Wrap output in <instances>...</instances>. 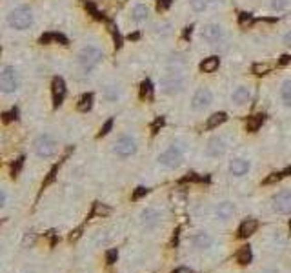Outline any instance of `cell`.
<instances>
[{
    "instance_id": "cell-11",
    "label": "cell",
    "mask_w": 291,
    "mask_h": 273,
    "mask_svg": "<svg viewBox=\"0 0 291 273\" xmlns=\"http://www.w3.org/2000/svg\"><path fill=\"white\" fill-rule=\"evenodd\" d=\"M248 171H250V162L244 161V158H233L229 162V173L233 177H244Z\"/></svg>"
},
{
    "instance_id": "cell-43",
    "label": "cell",
    "mask_w": 291,
    "mask_h": 273,
    "mask_svg": "<svg viewBox=\"0 0 291 273\" xmlns=\"http://www.w3.org/2000/svg\"><path fill=\"white\" fill-rule=\"evenodd\" d=\"M53 37H55V40H57V42H60V44H62V46H67V38L64 37V35H60V33H55Z\"/></svg>"
},
{
    "instance_id": "cell-38",
    "label": "cell",
    "mask_w": 291,
    "mask_h": 273,
    "mask_svg": "<svg viewBox=\"0 0 291 273\" xmlns=\"http://www.w3.org/2000/svg\"><path fill=\"white\" fill-rule=\"evenodd\" d=\"M17 115H18V111H17V109H15V108H13L11 111L4 113V115H2V117H4V122H11L13 119H17Z\"/></svg>"
},
{
    "instance_id": "cell-44",
    "label": "cell",
    "mask_w": 291,
    "mask_h": 273,
    "mask_svg": "<svg viewBox=\"0 0 291 273\" xmlns=\"http://www.w3.org/2000/svg\"><path fill=\"white\" fill-rule=\"evenodd\" d=\"M51 40H55V37L51 33L42 35V37H40V44H47V42H51Z\"/></svg>"
},
{
    "instance_id": "cell-30",
    "label": "cell",
    "mask_w": 291,
    "mask_h": 273,
    "mask_svg": "<svg viewBox=\"0 0 291 273\" xmlns=\"http://www.w3.org/2000/svg\"><path fill=\"white\" fill-rule=\"evenodd\" d=\"M24 161H26L24 157H18L17 162L11 166V175H13V177H18V173H20V170H22V166H24Z\"/></svg>"
},
{
    "instance_id": "cell-21",
    "label": "cell",
    "mask_w": 291,
    "mask_h": 273,
    "mask_svg": "<svg viewBox=\"0 0 291 273\" xmlns=\"http://www.w3.org/2000/svg\"><path fill=\"white\" fill-rule=\"evenodd\" d=\"M253 261V253H251V248L250 246H244V248H240L237 252V262L242 266L250 264V262Z\"/></svg>"
},
{
    "instance_id": "cell-28",
    "label": "cell",
    "mask_w": 291,
    "mask_h": 273,
    "mask_svg": "<svg viewBox=\"0 0 291 273\" xmlns=\"http://www.w3.org/2000/svg\"><path fill=\"white\" fill-rule=\"evenodd\" d=\"M189 6H191L193 11L200 13L206 9V6H208V0H189Z\"/></svg>"
},
{
    "instance_id": "cell-17",
    "label": "cell",
    "mask_w": 291,
    "mask_h": 273,
    "mask_svg": "<svg viewBox=\"0 0 291 273\" xmlns=\"http://www.w3.org/2000/svg\"><path fill=\"white\" fill-rule=\"evenodd\" d=\"M264 120H266V115L264 113H257V115H251L250 119H248V122H246V128H248V131H258V128H260L262 124H264Z\"/></svg>"
},
{
    "instance_id": "cell-41",
    "label": "cell",
    "mask_w": 291,
    "mask_h": 273,
    "mask_svg": "<svg viewBox=\"0 0 291 273\" xmlns=\"http://www.w3.org/2000/svg\"><path fill=\"white\" fill-rule=\"evenodd\" d=\"M253 22V17L248 15V13H242L240 15V26H246V24H251Z\"/></svg>"
},
{
    "instance_id": "cell-29",
    "label": "cell",
    "mask_w": 291,
    "mask_h": 273,
    "mask_svg": "<svg viewBox=\"0 0 291 273\" xmlns=\"http://www.w3.org/2000/svg\"><path fill=\"white\" fill-rule=\"evenodd\" d=\"M86 9H87L89 13H91V15L96 18V20H102V18H104V13H100L99 9L95 8V4H93V2H86Z\"/></svg>"
},
{
    "instance_id": "cell-25",
    "label": "cell",
    "mask_w": 291,
    "mask_h": 273,
    "mask_svg": "<svg viewBox=\"0 0 291 273\" xmlns=\"http://www.w3.org/2000/svg\"><path fill=\"white\" fill-rule=\"evenodd\" d=\"M91 104H93V95L91 93H86V95L80 97L77 108H79V111H87V109H91Z\"/></svg>"
},
{
    "instance_id": "cell-15",
    "label": "cell",
    "mask_w": 291,
    "mask_h": 273,
    "mask_svg": "<svg viewBox=\"0 0 291 273\" xmlns=\"http://www.w3.org/2000/svg\"><path fill=\"white\" fill-rule=\"evenodd\" d=\"M258 228V222L255 219H246L244 222L238 226V237L240 239H248V237H251L255 232H257Z\"/></svg>"
},
{
    "instance_id": "cell-35",
    "label": "cell",
    "mask_w": 291,
    "mask_h": 273,
    "mask_svg": "<svg viewBox=\"0 0 291 273\" xmlns=\"http://www.w3.org/2000/svg\"><path fill=\"white\" fill-rule=\"evenodd\" d=\"M57 170H58V166H55L53 170H51V171H50V175H47V178H46V180H44V184H42V188H46V186H50L51 182H53V180H55V175H57Z\"/></svg>"
},
{
    "instance_id": "cell-3",
    "label": "cell",
    "mask_w": 291,
    "mask_h": 273,
    "mask_svg": "<svg viewBox=\"0 0 291 273\" xmlns=\"http://www.w3.org/2000/svg\"><path fill=\"white\" fill-rule=\"evenodd\" d=\"M0 87L4 93H13L18 87V73L13 66H6L0 73Z\"/></svg>"
},
{
    "instance_id": "cell-45",
    "label": "cell",
    "mask_w": 291,
    "mask_h": 273,
    "mask_svg": "<svg viewBox=\"0 0 291 273\" xmlns=\"http://www.w3.org/2000/svg\"><path fill=\"white\" fill-rule=\"evenodd\" d=\"M162 124H164V119H157V120H155V124H153V135L157 133V129L160 128Z\"/></svg>"
},
{
    "instance_id": "cell-42",
    "label": "cell",
    "mask_w": 291,
    "mask_h": 273,
    "mask_svg": "<svg viewBox=\"0 0 291 273\" xmlns=\"http://www.w3.org/2000/svg\"><path fill=\"white\" fill-rule=\"evenodd\" d=\"M106 95H108V99L109 100H115L116 99V95H118V91H116V87H108V91H106Z\"/></svg>"
},
{
    "instance_id": "cell-20",
    "label": "cell",
    "mask_w": 291,
    "mask_h": 273,
    "mask_svg": "<svg viewBox=\"0 0 291 273\" xmlns=\"http://www.w3.org/2000/svg\"><path fill=\"white\" fill-rule=\"evenodd\" d=\"M250 100V89L248 87H237V89L233 91V102L238 104V106H242V104H246Z\"/></svg>"
},
{
    "instance_id": "cell-6",
    "label": "cell",
    "mask_w": 291,
    "mask_h": 273,
    "mask_svg": "<svg viewBox=\"0 0 291 273\" xmlns=\"http://www.w3.org/2000/svg\"><path fill=\"white\" fill-rule=\"evenodd\" d=\"M271 208H273L277 213H282V215L291 213V190H282L277 195H273Z\"/></svg>"
},
{
    "instance_id": "cell-19",
    "label": "cell",
    "mask_w": 291,
    "mask_h": 273,
    "mask_svg": "<svg viewBox=\"0 0 291 273\" xmlns=\"http://www.w3.org/2000/svg\"><path fill=\"white\" fill-rule=\"evenodd\" d=\"M219 66H221L219 57L204 58V62H200V71H204V73H213V71L219 70Z\"/></svg>"
},
{
    "instance_id": "cell-5",
    "label": "cell",
    "mask_w": 291,
    "mask_h": 273,
    "mask_svg": "<svg viewBox=\"0 0 291 273\" xmlns=\"http://www.w3.org/2000/svg\"><path fill=\"white\" fill-rule=\"evenodd\" d=\"M184 77L180 73H169L166 75L162 80H160V87H162L164 93H167V95H173V93H179V91H182L184 87Z\"/></svg>"
},
{
    "instance_id": "cell-39",
    "label": "cell",
    "mask_w": 291,
    "mask_h": 273,
    "mask_svg": "<svg viewBox=\"0 0 291 273\" xmlns=\"http://www.w3.org/2000/svg\"><path fill=\"white\" fill-rule=\"evenodd\" d=\"M111 126H113V120L109 119L108 122H106L104 126H102V129H100V133H99V136H104V135H108L109 133V129H111Z\"/></svg>"
},
{
    "instance_id": "cell-13",
    "label": "cell",
    "mask_w": 291,
    "mask_h": 273,
    "mask_svg": "<svg viewBox=\"0 0 291 273\" xmlns=\"http://www.w3.org/2000/svg\"><path fill=\"white\" fill-rule=\"evenodd\" d=\"M206 151H208L209 157H221V155H224V151H226V142L222 141V139H219V136H215V139L209 141Z\"/></svg>"
},
{
    "instance_id": "cell-7",
    "label": "cell",
    "mask_w": 291,
    "mask_h": 273,
    "mask_svg": "<svg viewBox=\"0 0 291 273\" xmlns=\"http://www.w3.org/2000/svg\"><path fill=\"white\" fill-rule=\"evenodd\" d=\"M158 162L162 166H166V168H177L182 162V149L173 144L167 151L158 155Z\"/></svg>"
},
{
    "instance_id": "cell-24",
    "label": "cell",
    "mask_w": 291,
    "mask_h": 273,
    "mask_svg": "<svg viewBox=\"0 0 291 273\" xmlns=\"http://www.w3.org/2000/svg\"><path fill=\"white\" fill-rule=\"evenodd\" d=\"M109 213H111V208L96 202V204H93V210H91V213H89V219H91V217H106V215H109Z\"/></svg>"
},
{
    "instance_id": "cell-2",
    "label": "cell",
    "mask_w": 291,
    "mask_h": 273,
    "mask_svg": "<svg viewBox=\"0 0 291 273\" xmlns=\"http://www.w3.org/2000/svg\"><path fill=\"white\" fill-rule=\"evenodd\" d=\"M102 58H104V55H102V51H100L99 48H95V46H87V48H84V50L80 51L79 64L86 71H89V70H93Z\"/></svg>"
},
{
    "instance_id": "cell-46",
    "label": "cell",
    "mask_w": 291,
    "mask_h": 273,
    "mask_svg": "<svg viewBox=\"0 0 291 273\" xmlns=\"http://www.w3.org/2000/svg\"><path fill=\"white\" fill-rule=\"evenodd\" d=\"M173 273H195L193 269H189V268H186V266H182V268H177Z\"/></svg>"
},
{
    "instance_id": "cell-48",
    "label": "cell",
    "mask_w": 291,
    "mask_h": 273,
    "mask_svg": "<svg viewBox=\"0 0 291 273\" xmlns=\"http://www.w3.org/2000/svg\"><path fill=\"white\" fill-rule=\"evenodd\" d=\"M287 62H291V57L289 55H284V57L280 58V66H284V64H287Z\"/></svg>"
},
{
    "instance_id": "cell-23",
    "label": "cell",
    "mask_w": 291,
    "mask_h": 273,
    "mask_svg": "<svg viewBox=\"0 0 291 273\" xmlns=\"http://www.w3.org/2000/svg\"><path fill=\"white\" fill-rule=\"evenodd\" d=\"M226 120H228V115H226V113H215V115L209 117V120H208V124H206V128H208V129H215L216 126L224 124Z\"/></svg>"
},
{
    "instance_id": "cell-26",
    "label": "cell",
    "mask_w": 291,
    "mask_h": 273,
    "mask_svg": "<svg viewBox=\"0 0 291 273\" xmlns=\"http://www.w3.org/2000/svg\"><path fill=\"white\" fill-rule=\"evenodd\" d=\"M280 97H282L284 104L291 106V80H286L282 84V89H280Z\"/></svg>"
},
{
    "instance_id": "cell-1",
    "label": "cell",
    "mask_w": 291,
    "mask_h": 273,
    "mask_svg": "<svg viewBox=\"0 0 291 273\" xmlns=\"http://www.w3.org/2000/svg\"><path fill=\"white\" fill-rule=\"evenodd\" d=\"M9 26L15 29H28L33 22V15H31V9L26 8V6H20V8L13 9L9 13Z\"/></svg>"
},
{
    "instance_id": "cell-4",
    "label": "cell",
    "mask_w": 291,
    "mask_h": 273,
    "mask_svg": "<svg viewBox=\"0 0 291 273\" xmlns=\"http://www.w3.org/2000/svg\"><path fill=\"white\" fill-rule=\"evenodd\" d=\"M35 151H37L38 157L47 158L57 153V142H55L50 135H40L37 141H35Z\"/></svg>"
},
{
    "instance_id": "cell-50",
    "label": "cell",
    "mask_w": 291,
    "mask_h": 273,
    "mask_svg": "<svg viewBox=\"0 0 291 273\" xmlns=\"http://www.w3.org/2000/svg\"><path fill=\"white\" fill-rule=\"evenodd\" d=\"M6 200H8V195H6V191H2V206H6Z\"/></svg>"
},
{
    "instance_id": "cell-49",
    "label": "cell",
    "mask_w": 291,
    "mask_h": 273,
    "mask_svg": "<svg viewBox=\"0 0 291 273\" xmlns=\"http://www.w3.org/2000/svg\"><path fill=\"white\" fill-rule=\"evenodd\" d=\"M284 44H286V46H291V31L286 35V37H284Z\"/></svg>"
},
{
    "instance_id": "cell-22",
    "label": "cell",
    "mask_w": 291,
    "mask_h": 273,
    "mask_svg": "<svg viewBox=\"0 0 291 273\" xmlns=\"http://www.w3.org/2000/svg\"><path fill=\"white\" fill-rule=\"evenodd\" d=\"M131 15H133L135 22H144L146 18H148V15H150V9H148V6L138 4L133 8V13H131Z\"/></svg>"
},
{
    "instance_id": "cell-9",
    "label": "cell",
    "mask_w": 291,
    "mask_h": 273,
    "mask_svg": "<svg viewBox=\"0 0 291 273\" xmlns=\"http://www.w3.org/2000/svg\"><path fill=\"white\" fill-rule=\"evenodd\" d=\"M211 100H213L211 91H209L208 87H200V89H197L195 95H193L191 106H193V109H204L206 106L211 104Z\"/></svg>"
},
{
    "instance_id": "cell-40",
    "label": "cell",
    "mask_w": 291,
    "mask_h": 273,
    "mask_svg": "<svg viewBox=\"0 0 291 273\" xmlns=\"http://www.w3.org/2000/svg\"><path fill=\"white\" fill-rule=\"evenodd\" d=\"M169 6H171V0H158V2H157L158 11H164V9H167Z\"/></svg>"
},
{
    "instance_id": "cell-36",
    "label": "cell",
    "mask_w": 291,
    "mask_h": 273,
    "mask_svg": "<svg viewBox=\"0 0 291 273\" xmlns=\"http://www.w3.org/2000/svg\"><path fill=\"white\" fill-rule=\"evenodd\" d=\"M271 6H273V9L280 11V9H284L287 6V0H271Z\"/></svg>"
},
{
    "instance_id": "cell-16",
    "label": "cell",
    "mask_w": 291,
    "mask_h": 273,
    "mask_svg": "<svg viewBox=\"0 0 291 273\" xmlns=\"http://www.w3.org/2000/svg\"><path fill=\"white\" fill-rule=\"evenodd\" d=\"M191 242H193V246L199 249H208L213 246V239L208 235V233H197V235L191 237Z\"/></svg>"
},
{
    "instance_id": "cell-12",
    "label": "cell",
    "mask_w": 291,
    "mask_h": 273,
    "mask_svg": "<svg viewBox=\"0 0 291 273\" xmlns=\"http://www.w3.org/2000/svg\"><path fill=\"white\" fill-rule=\"evenodd\" d=\"M64 97H66V84L60 77L53 79V106L58 108L60 104H62Z\"/></svg>"
},
{
    "instance_id": "cell-18",
    "label": "cell",
    "mask_w": 291,
    "mask_h": 273,
    "mask_svg": "<svg viewBox=\"0 0 291 273\" xmlns=\"http://www.w3.org/2000/svg\"><path fill=\"white\" fill-rule=\"evenodd\" d=\"M235 213V206L231 202H222L216 206V217L221 220H228Z\"/></svg>"
},
{
    "instance_id": "cell-10",
    "label": "cell",
    "mask_w": 291,
    "mask_h": 273,
    "mask_svg": "<svg viewBox=\"0 0 291 273\" xmlns=\"http://www.w3.org/2000/svg\"><path fill=\"white\" fill-rule=\"evenodd\" d=\"M222 35H224V31H222V28L219 24H208L202 29V38L204 40L211 42V44H215V42L221 40Z\"/></svg>"
},
{
    "instance_id": "cell-14",
    "label": "cell",
    "mask_w": 291,
    "mask_h": 273,
    "mask_svg": "<svg viewBox=\"0 0 291 273\" xmlns=\"http://www.w3.org/2000/svg\"><path fill=\"white\" fill-rule=\"evenodd\" d=\"M140 220L146 228H151L160 220V213H158L157 210H153V208H146V210L140 213Z\"/></svg>"
},
{
    "instance_id": "cell-52",
    "label": "cell",
    "mask_w": 291,
    "mask_h": 273,
    "mask_svg": "<svg viewBox=\"0 0 291 273\" xmlns=\"http://www.w3.org/2000/svg\"><path fill=\"white\" fill-rule=\"evenodd\" d=\"M287 228H289V232H291V219H289V222H287Z\"/></svg>"
},
{
    "instance_id": "cell-32",
    "label": "cell",
    "mask_w": 291,
    "mask_h": 273,
    "mask_svg": "<svg viewBox=\"0 0 291 273\" xmlns=\"http://www.w3.org/2000/svg\"><path fill=\"white\" fill-rule=\"evenodd\" d=\"M148 193H150V190H148V188L138 186L137 190H135V193H133V197H131V199H133V200H138L140 197H144V195H148Z\"/></svg>"
},
{
    "instance_id": "cell-51",
    "label": "cell",
    "mask_w": 291,
    "mask_h": 273,
    "mask_svg": "<svg viewBox=\"0 0 291 273\" xmlns=\"http://www.w3.org/2000/svg\"><path fill=\"white\" fill-rule=\"evenodd\" d=\"M282 175H284V177H286V175H291V168H287V170H286V171H284V173H282Z\"/></svg>"
},
{
    "instance_id": "cell-8",
    "label": "cell",
    "mask_w": 291,
    "mask_h": 273,
    "mask_svg": "<svg viewBox=\"0 0 291 273\" xmlns=\"http://www.w3.org/2000/svg\"><path fill=\"white\" fill-rule=\"evenodd\" d=\"M137 151V142L131 136H120L115 144V153L120 157H131Z\"/></svg>"
},
{
    "instance_id": "cell-31",
    "label": "cell",
    "mask_w": 291,
    "mask_h": 273,
    "mask_svg": "<svg viewBox=\"0 0 291 273\" xmlns=\"http://www.w3.org/2000/svg\"><path fill=\"white\" fill-rule=\"evenodd\" d=\"M116 259H118V252H116V249H108V253H106V262H108V264H115Z\"/></svg>"
},
{
    "instance_id": "cell-47",
    "label": "cell",
    "mask_w": 291,
    "mask_h": 273,
    "mask_svg": "<svg viewBox=\"0 0 291 273\" xmlns=\"http://www.w3.org/2000/svg\"><path fill=\"white\" fill-rule=\"evenodd\" d=\"M191 26H187V28H184V33H182V37L184 38H187V37H189V35H191Z\"/></svg>"
},
{
    "instance_id": "cell-27",
    "label": "cell",
    "mask_w": 291,
    "mask_h": 273,
    "mask_svg": "<svg viewBox=\"0 0 291 273\" xmlns=\"http://www.w3.org/2000/svg\"><path fill=\"white\" fill-rule=\"evenodd\" d=\"M140 97L142 99H153V87H151L150 80H144L140 84Z\"/></svg>"
},
{
    "instance_id": "cell-37",
    "label": "cell",
    "mask_w": 291,
    "mask_h": 273,
    "mask_svg": "<svg viewBox=\"0 0 291 273\" xmlns=\"http://www.w3.org/2000/svg\"><path fill=\"white\" fill-rule=\"evenodd\" d=\"M282 177H284L282 173H271L270 177H268L266 180H264V184H273V182H279Z\"/></svg>"
},
{
    "instance_id": "cell-33",
    "label": "cell",
    "mask_w": 291,
    "mask_h": 273,
    "mask_svg": "<svg viewBox=\"0 0 291 273\" xmlns=\"http://www.w3.org/2000/svg\"><path fill=\"white\" fill-rule=\"evenodd\" d=\"M268 71H270V66H266V64H255L253 66L255 75H266Z\"/></svg>"
},
{
    "instance_id": "cell-34",
    "label": "cell",
    "mask_w": 291,
    "mask_h": 273,
    "mask_svg": "<svg viewBox=\"0 0 291 273\" xmlns=\"http://www.w3.org/2000/svg\"><path fill=\"white\" fill-rule=\"evenodd\" d=\"M108 26H109V31H111L113 38H115V46H116V48H120V44H122V42H120V37H118V31H116V28L111 24V22H109Z\"/></svg>"
}]
</instances>
